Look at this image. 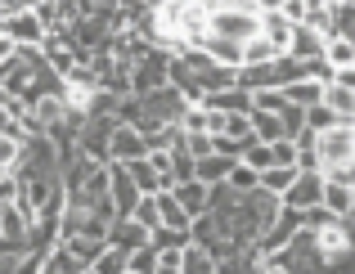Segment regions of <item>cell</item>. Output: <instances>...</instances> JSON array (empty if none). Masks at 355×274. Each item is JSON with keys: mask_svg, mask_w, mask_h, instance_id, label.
<instances>
[{"mask_svg": "<svg viewBox=\"0 0 355 274\" xmlns=\"http://www.w3.org/2000/svg\"><path fill=\"white\" fill-rule=\"evenodd\" d=\"M130 216H135L144 230H157V225H162V212H157V194H144V198L135 203V212H130Z\"/></svg>", "mask_w": 355, "mask_h": 274, "instance_id": "1f68e13d", "label": "cell"}, {"mask_svg": "<svg viewBox=\"0 0 355 274\" xmlns=\"http://www.w3.org/2000/svg\"><path fill=\"white\" fill-rule=\"evenodd\" d=\"M279 14H284L288 23H306V0H284V5H279Z\"/></svg>", "mask_w": 355, "mask_h": 274, "instance_id": "74e56055", "label": "cell"}, {"mask_svg": "<svg viewBox=\"0 0 355 274\" xmlns=\"http://www.w3.org/2000/svg\"><path fill=\"white\" fill-rule=\"evenodd\" d=\"M243 162H248L252 171H270V166H279V162H275V144L248 139V144H243Z\"/></svg>", "mask_w": 355, "mask_h": 274, "instance_id": "4316f807", "label": "cell"}, {"mask_svg": "<svg viewBox=\"0 0 355 274\" xmlns=\"http://www.w3.org/2000/svg\"><path fill=\"white\" fill-rule=\"evenodd\" d=\"M279 5H284V0H257V9H261V14H266V9H279Z\"/></svg>", "mask_w": 355, "mask_h": 274, "instance_id": "7bdbcfd3", "label": "cell"}, {"mask_svg": "<svg viewBox=\"0 0 355 274\" xmlns=\"http://www.w3.org/2000/svg\"><path fill=\"white\" fill-rule=\"evenodd\" d=\"M297 180V166H270V171H261V189H270V194L284 198L288 185Z\"/></svg>", "mask_w": 355, "mask_h": 274, "instance_id": "f546056e", "label": "cell"}, {"mask_svg": "<svg viewBox=\"0 0 355 274\" xmlns=\"http://www.w3.org/2000/svg\"><path fill=\"white\" fill-rule=\"evenodd\" d=\"M207 108H216V112H252V90H243V86H225V90H216V94H207Z\"/></svg>", "mask_w": 355, "mask_h": 274, "instance_id": "d6986e66", "label": "cell"}, {"mask_svg": "<svg viewBox=\"0 0 355 274\" xmlns=\"http://www.w3.org/2000/svg\"><path fill=\"white\" fill-rule=\"evenodd\" d=\"M347 221H351V225H355V203H351V216H347Z\"/></svg>", "mask_w": 355, "mask_h": 274, "instance_id": "f6af8a7d", "label": "cell"}, {"mask_svg": "<svg viewBox=\"0 0 355 274\" xmlns=\"http://www.w3.org/2000/svg\"><path fill=\"white\" fill-rule=\"evenodd\" d=\"M153 266H157V248H153V243H144V248L126 252V270H135V274H148Z\"/></svg>", "mask_w": 355, "mask_h": 274, "instance_id": "836d02e7", "label": "cell"}, {"mask_svg": "<svg viewBox=\"0 0 355 274\" xmlns=\"http://www.w3.org/2000/svg\"><path fill=\"white\" fill-rule=\"evenodd\" d=\"M171 194H175V203H180L184 212L193 216V221H198V216L211 207V185H202L198 175H193V180H180V185H171Z\"/></svg>", "mask_w": 355, "mask_h": 274, "instance_id": "30bf717a", "label": "cell"}, {"mask_svg": "<svg viewBox=\"0 0 355 274\" xmlns=\"http://www.w3.org/2000/svg\"><path fill=\"white\" fill-rule=\"evenodd\" d=\"M90 270H95V274H126V252L108 243V248L99 252L95 261H90Z\"/></svg>", "mask_w": 355, "mask_h": 274, "instance_id": "f1b7e54d", "label": "cell"}, {"mask_svg": "<svg viewBox=\"0 0 355 274\" xmlns=\"http://www.w3.org/2000/svg\"><path fill=\"white\" fill-rule=\"evenodd\" d=\"M121 166H126V171H130V180H135L139 185V194H162V175H157V166L153 162H148V157H135V162H121Z\"/></svg>", "mask_w": 355, "mask_h": 274, "instance_id": "44dd1931", "label": "cell"}, {"mask_svg": "<svg viewBox=\"0 0 355 274\" xmlns=\"http://www.w3.org/2000/svg\"><path fill=\"white\" fill-rule=\"evenodd\" d=\"M108 198H113V212L117 216H130L135 212V203L144 194H139V185L130 180V171L121 162H108Z\"/></svg>", "mask_w": 355, "mask_h": 274, "instance_id": "52a82bcc", "label": "cell"}, {"mask_svg": "<svg viewBox=\"0 0 355 274\" xmlns=\"http://www.w3.org/2000/svg\"><path fill=\"white\" fill-rule=\"evenodd\" d=\"M148 243H153L157 252H180L184 243H193L189 230H171V225H157V230H148Z\"/></svg>", "mask_w": 355, "mask_h": 274, "instance_id": "cb8c5ba5", "label": "cell"}, {"mask_svg": "<svg viewBox=\"0 0 355 274\" xmlns=\"http://www.w3.org/2000/svg\"><path fill=\"white\" fill-rule=\"evenodd\" d=\"M288 54H293L297 63L324 59V32H315L311 23H297V27H293V41H288Z\"/></svg>", "mask_w": 355, "mask_h": 274, "instance_id": "9c48e42d", "label": "cell"}, {"mask_svg": "<svg viewBox=\"0 0 355 274\" xmlns=\"http://www.w3.org/2000/svg\"><path fill=\"white\" fill-rule=\"evenodd\" d=\"M252 135L261 139V144H279V139H288V126L279 112H266V108H252Z\"/></svg>", "mask_w": 355, "mask_h": 274, "instance_id": "2e32d148", "label": "cell"}, {"mask_svg": "<svg viewBox=\"0 0 355 274\" xmlns=\"http://www.w3.org/2000/svg\"><path fill=\"white\" fill-rule=\"evenodd\" d=\"M230 189H239V194H248V189H257L261 185V171H252V166L248 162H243V157H239V162H234V171H230V180H225Z\"/></svg>", "mask_w": 355, "mask_h": 274, "instance_id": "d6a6232c", "label": "cell"}, {"mask_svg": "<svg viewBox=\"0 0 355 274\" xmlns=\"http://www.w3.org/2000/svg\"><path fill=\"white\" fill-rule=\"evenodd\" d=\"M135 157H148V139L130 121H117L108 135V162H135Z\"/></svg>", "mask_w": 355, "mask_h": 274, "instance_id": "8992f818", "label": "cell"}, {"mask_svg": "<svg viewBox=\"0 0 355 274\" xmlns=\"http://www.w3.org/2000/svg\"><path fill=\"white\" fill-rule=\"evenodd\" d=\"M324 203V171H297V180L288 185L284 194V207L293 212H311V207Z\"/></svg>", "mask_w": 355, "mask_h": 274, "instance_id": "5b68a950", "label": "cell"}, {"mask_svg": "<svg viewBox=\"0 0 355 274\" xmlns=\"http://www.w3.org/2000/svg\"><path fill=\"white\" fill-rule=\"evenodd\" d=\"M234 162H239V157H225V153H207V157H198V166H193V175H198L202 185H225V180H230V171H234Z\"/></svg>", "mask_w": 355, "mask_h": 274, "instance_id": "ac0fdd59", "label": "cell"}, {"mask_svg": "<svg viewBox=\"0 0 355 274\" xmlns=\"http://www.w3.org/2000/svg\"><path fill=\"white\" fill-rule=\"evenodd\" d=\"M351 203H355V185L338 180V175H324V212L329 216H351Z\"/></svg>", "mask_w": 355, "mask_h": 274, "instance_id": "7c38bea8", "label": "cell"}, {"mask_svg": "<svg viewBox=\"0 0 355 274\" xmlns=\"http://www.w3.org/2000/svg\"><path fill=\"white\" fill-rule=\"evenodd\" d=\"M18 5H23V9H36V5H41V0H18Z\"/></svg>", "mask_w": 355, "mask_h": 274, "instance_id": "ee69618b", "label": "cell"}, {"mask_svg": "<svg viewBox=\"0 0 355 274\" xmlns=\"http://www.w3.org/2000/svg\"><path fill=\"white\" fill-rule=\"evenodd\" d=\"M14 50H18V45H14V41H9V36H5V32H0V63H9V59H14Z\"/></svg>", "mask_w": 355, "mask_h": 274, "instance_id": "ab89813d", "label": "cell"}, {"mask_svg": "<svg viewBox=\"0 0 355 274\" xmlns=\"http://www.w3.org/2000/svg\"><path fill=\"white\" fill-rule=\"evenodd\" d=\"M18 171H23V139L0 135V175H18Z\"/></svg>", "mask_w": 355, "mask_h": 274, "instance_id": "d4e9b609", "label": "cell"}, {"mask_svg": "<svg viewBox=\"0 0 355 274\" xmlns=\"http://www.w3.org/2000/svg\"><path fill=\"white\" fill-rule=\"evenodd\" d=\"M5 36L14 45H41L50 32H45V23H41V14H36V9H18V14L5 18Z\"/></svg>", "mask_w": 355, "mask_h": 274, "instance_id": "ba28073f", "label": "cell"}, {"mask_svg": "<svg viewBox=\"0 0 355 274\" xmlns=\"http://www.w3.org/2000/svg\"><path fill=\"white\" fill-rule=\"evenodd\" d=\"M220 135L225 139H239V144H248L252 135V112H225V126H220Z\"/></svg>", "mask_w": 355, "mask_h": 274, "instance_id": "83f0119b", "label": "cell"}, {"mask_svg": "<svg viewBox=\"0 0 355 274\" xmlns=\"http://www.w3.org/2000/svg\"><path fill=\"white\" fill-rule=\"evenodd\" d=\"M347 41H351V45H355V27H351V32H347Z\"/></svg>", "mask_w": 355, "mask_h": 274, "instance_id": "bcb514c9", "label": "cell"}, {"mask_svg": "<svg viewBox=\"0 0 355 274\" xmlns=\"http://www.w3.org/2000/svg\"><path fill=\"white\" fill-rule=\"evenodd\" d=\"M211 36H225V41H239V45L261 36L257 0H216L211 5Z\"/></svg>", "mask_w": 355, "mask_h": 274, "instance_id": "7a4b0ae2", "label": "cell"}, {"mask_svg": "<svg viewBox=\"0 0 355 274\" xmlns=\"http://www.w3.org/2000/svg\"><path fill=\"white\" fill-rule=\"evenodd\" d=\"M333 112L324 108V103H315V108H306V130H324V126H333Z\"/></svg>", "mask_w": 355, "mask_h": 274, "instance_id": "d590c367", "label": "cell"}, {"mask_svg": "<svg viewBox=\"0 0 355 274\" xmlns=\"http://www.w3.org/2000/svg\"><path fill=\"white\" fill-rule=\"evenodd\" d=\"M324 63H329L333 72L355 68V45L347 41V36H329V41H324Z\"/></svg>", "mask_w": 355, "mask_h": 274, "instance_id": "603a6c76", "label": "cell"}, {"mask_svg": "<svg viewBox=\"0 0 355 274\" xmlns=\"http://www.w3.org/2000/svg\"><path fill=\"white\" fill-rule=\"evenodd\" d=\"M0 32H5V14H0Z\"/></svg>", "mask_w": 355, "mask_h": 274, "instance_id": "c3c4849f", "label": "cell"}, {"mask_svg": "<svg viewBox=\"0 0 355 274\" xmlns=\"http://www.w3.org/2000/svg\"><path fill=\"white\" fill-rule=\"evenodd\" d=\"M270 59H279V50L266 36H252V41L243 45V68H248V63H270Z\"/></svg>", "mask_w": 355, "mask_h": 274, "instance_id": "4dcf8cb0", "label": "cell"}, {"mask_svg": "<svg viewBox=\"0 0 355 274\" xmlns=\"http://www.w3.org/2000/svg\"><path fill=\"white\" fill-rule=\"evenodd\" d=\"M18 9H23L18 0H0V14H5V18H9V14H18Z\"/></svg>", "mask_w": 355, "mask_h": 274, "instance_id": "60d3db41", "label": "cell"}, {"mask_svg": "<svg viewBox=\"0 0 355 274\" xmlns=\"http://www.w3.org/2000/svg\"><path fill=\"white\" fill-rule=\"evenodd\" d=\"M266 274H293L288 266H279V261H266Z\"/></svg>", "mask_w": 355, "mask_h": 274, "instance_id": "b9f144b4", "label": "cell"}, {"mask_svg": "<svg viewBox=\"0 0 355 274\" xmlns=\"http://www.w3.org/2000/svg\"><path fill=\"white\" fill-rule=\"evenodd\" d=\"M180 274H220V261L202 243H184L180 248Z\"/></svg>", "mask_w": 355, "mask_h": 274, "instance_id": "5bb4252c", "label": "cell"}, {"mask_svg": "<svg viewBox=\"0 0 355 274\" xmlns=\"http://www.w3.org/2000/svg\"><path fill=\"white\" fill-rule=\"evenodd\" d=\"M198 50L207 54V59H216L220 68H243V45L239 41H225V36H211L207 32V41H202Z\"/></svg>", "mask_w": 355, "mask_h": 274, "instance_id": "9a60e30c", "label": "cell"}, {"mask_svg": "<svg viewBox=\"0 0 355 274\" xmlns=\"http://www.w3.org/2000/svg\"><path fill=\"white\" fill-rule=\"evenodd\" d=\"M157 86H171V54L148 45V50L130 63V94H148Z\"/></svg>", "mask_w": 355, "mask_h": 274, "instance_id": "277c9868", "label": "cell"}, {"mask_svg": "<svg viewBox=\"0 0 355 274\" xmlns=\"http://www.w3.org/2000/svg\"><path fill=\"white\" fill-rule=\"evenodd\" d=\"M77 274H95V270H90V266H86V270H77Z\"/></svg>", "mask_w": 355, "mask_h": 274, "instance_id": "7dc6e473", "label": "cell"}, {"mask_svg": "<svg viewBox=\"0 0 355 274\" xmlns=\"http://www.w3.org/2000/svg\"><path fill=\"white\" fill-rule=\"evenodd\" d=\"M315 157L324 175H342L355 166V117H338L333 126L315 130Z\"/></svg>", "mask_w": 355, "mask_h": 274, "instance_id": "6da1fadb", "label": "cell"}, {"mask_svg": "<svg viewBox=\"0 0 355 274\" xmlns=\"http://www.w3.org/2000/svg\"><path fill=\"white\" fill-rule=\"evenodd\" d=\"M148 274H180V252H157V266Z\"/></svg>", "mask_w": 355, "mask_h": 274, "instance_id": "8d00e7d4", "label": "cell"}, {"mask_svg": "<svg viewBox=\"0 0 355 274\" xmlns=\"http://www.w3.org/2000/svg\"><path fill=\"white\" fill-rule=\"evenodd\" d=\"M320 103L333 112V117H355V90H351V86H342L338 77L324 81V99H320Z\"/></svg>", "mask_w": 355, "mask_h": 274, "instance_id": "e0dca14e", "label": "cell"}, {"mask_svg": "<svg viewBox=\"0 0 355 274\" xmlns=\"http://www.w3.org/2000/svg\"><path fill=\"white\" fill-rule=\"evenodd\" d=\"M0 135H18V139H27V135H23V126L14 121V112H9L5 103H0Z\"/></svg>", "mask_w": 355, "mask_h": 274, "instance_id": "f35d334b", "label": "cell"}, {"mask_svg": "<svg viewBox=\"0 0 355 274\" xmlns=\"http://www.w3.org/2000/svg\"><path fill=\"white\" fill-rule=\"evenodd\" d=\"M293 27H297V23H288V18L279 14V9H266V14H261V36H266V41L275 45L279 54H288V41H293Z\"/></svg>", "mask_w": 355, "mask_h": 274, "instance_id": "4fadbf2b", "label": "cell"}, {"mask_svg": "<svg viewBox=\"0 0 355 274\" xmlns=\"http://www.w3.org/2000/svg\"><path fill=\"white\" fill-rule=\"evenodd\" d=\"M284 90H275V86H270V90H252V108H266V112H284Z\"/></svg>", "mask_w": 355, "mask_h": 274, "instance_id": "e575fe53", "label": "cell"}, {"mask_svg": "<svg viewBox=\"0 0 355 274\" xmlns=\"http://www.w3.org/2000/svg\"><path fill=\"white\" fill-rule=\"evenodd\" d=\"M135 99H139V112H135L130 126H135L139 135H153V130H162V126H175L180 112H184V103H189L175 86H157L148 94H135Z\"/></svg>", "mask_w": 355, "mask_h": 274, "instance_id": "3957f363", "label": "cell"}, {"mask_svg": "<svg viewBox=\"0 0 355 274\" xmlns=\"http://www.w3.org/2000/svg\"><path fill=\"white\" fill-rule=\"evenodd\" d=\"M157 212H162V225H171V230H189V234H193V216L184 212L180 203H175L171 189H162V194H157Z\"/></svg>", "mask_w": 355, "mask_h": 274, "instance_id": "7402d4cb", "label": "cell"}, {"mask_svg": "<svg viewBox=\"0 0 355 274\" xmlns=\"http://www.w3.org/2000/svg\"><path fill=\"white\" fill-rule=\"evenodd\" d=\"M126 274H135V270H126Z\"/></svg>", "mask_w": 355, "mask_h": 274, "instance_id": "681fc988", "label": "cell"}, {"mask_svg": "<svg viewBox=\"0 0 355 274\" xmlns=\"http://www.w3.org/2000/svg\"><path fill=\"white\" fill-rule=\"evenodd\" d=\"M211 117H216V112H211L207 103H184V112H180L175 126H180L184 135H193V130H211Z\"/></svg>", "mask_w": 355, "mask_h": 274, "instance_id": "484cf974", "label": "cell"}, {"mask_svg": "<svg viewBox=\"0 0 355 274\" xmlns=\"http://www.w3.org/2000/svg\"><path fill=\"white\" fill-rule=\"evenodd\" d=\"M284 99H288V103H297V108H315V103L324 99V81H315V77L288 81V86H284Z\"/></svg>", "mask_w": 355, "mask_h": 274, "instance_id": "ffe728a7", "label": "cell"}, {"mask_svg": "<svg viewBox=\"0 0 355 274\" xmlns=\"http://www.w3.org/2000/svg\"><path fill=\"white\" fill-rule=\"evenodd\" d=\"M108 243L121 248V252H135V248H144V243H148V230L135 221V216H117V221L108 225Z\"/></svg>", "mask_w": 355, "mask_h": 274, "instance_id": "8fae6325", "label": "cell"}]
</instances>
